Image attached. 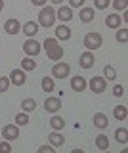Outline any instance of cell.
I'll return each mask as SVG.
<instances>
[{
  "mask_svg": "<svg viewBox=\"0 0 128 153\" xmlns=\"http://www.w3.org/2000/svg\"><path fill=\"white\" fill-rule=\"evenodd\" d=\"M113 115H115L117 121H124V119L128 117V109L124 107V105H117V107L113 109Z\"/></svg>",
  "mask_w": 128,
  "mask_h": 153,
  "instance_id": "cell-20",
  "label": "cell"
},
{
  "mask_svg": "<svg viewBox=\"0 0 128 153\" xmlns=\"http://www.w3.org/2000/svg\"><path fill=\"white\" fill-rule=\"evenodd\" d=\"M105 25L109 29H118L121 27V16L118 13H111V16L105 17Z\"/></svg>",
  "mask_w": 128,
  "mask_h": 153,
  "instance_id": "cell-17",
  "label": "cell"
},
{
  "mask_svg": "<svg viewBox=\"0 0 128 153\" xmlns=\"http://www.w3.org/2000/svg\"><path fill=\"white\" fill-rule=\"evenodd\" d=\"M113 94H115V96H117V98H121V96H122V94H124V88H122V86H121V84H117V86H115V88H113Z\"/></svg>",
  "mask_w": 128,
  "mask_h": 153,
  "instance_id": "cell-37",
  "label": "cell"
},
{
  "mask_svg": "<svg viewBox=\"0 0 128 153\" xmlns=\"http://www.w3.org/2000/svg\"><path fill=\"white\" fill-rule=\"evenodd\" d=\"M21 69H23V71H35V69H36V61L33 59V57L27 56L25 59H21Z\"/></svg>",
  "mask_w": 128,
  "mask_h": 153,
  "instance_id": "cell-22",
  "label": "cell"
},
{
  "mask_svg": "<svg viewBox=\"0 0 128 153\" xmlns=\"http://www.w3.org/2000/svg\"><path fill=\"white\" fill-rule=\"evenodd\" d=\"M107 124H109V119H107L105 113H96L94 115V126L96 128L103 130V128H107Z\"/></svg>",
  "mask_w": 128,
  "mask_h": 153,
  "instance_id": "cell-13",
  "label": "cell"
},
{
  "mask_svg": "<svg viewBox=\"0 0 128 153\" xmlns=\"http://www.w3.org/2000/svg\"><path fill=\"white\" fill-rule=\"evenodd\" d=\"M103 75H105V76H103L105 80H115V79H117L115 67H113V65H105V67H103Z\"/></svg>",
  "mask_w": 128,
  "mask_h": 153,
  "instance_id": "cell-24",
  "label": "cell"
},
{
  "mask_svg": "<svg viewBox=\"0 0 128 153\" xmlns=\"http://www.w3.org/2000/svg\"><path fill=\"white\" fill-rule=\"evenodd\" d=\"M42 90L44 92H54V79L52 76H44L42 79Z\"/></svg>",
  "mask_w": 128,
  "mask_h": 153,
  "instance_id": "cell-26",
  "label": "cell"
},
{
  "mask_svg": "<svg viewBox=\"0 0 128 153\" xmlns=\"http://www.w3.org/2000/svg\"><path fill=\"white\" fill-rule=\"evenodd\" d=\"M109 4H111L109 0H94V6H96L98 10H105Z\"/></svg>",
  "mask_w": 128,
  "mask_h": 153,
  "instance_id": "cell-33",
  "label": "cell"
},
{
  "mask_svg": "<svg viewBox=\"0 0 128 153\" xmlns=\"http://www.w3.org/2000/svg\"><path fill=\"white\" fill-rule=\"evenodd\" d=\"M59 107H61V100H59V98H54V96H50V98L44 102V109H46L48 113L59 111Z\"/></svg>",
  "mask_w": 128,
  "mask_h": 153,
  "instance_id": "cell-10",
  "label": "cell"
},
{
  "mask_svg": "<svg viewBox=\"0 0 128 153\" xmlns=\"http://www.w3.org/2000/svg\"><path fill=\"white\" fill-rule=\"evenodd\" d=\"M71 6L69 8H82L84 6V0H69Z\"/></svg>",
  "mask_w": 128,
  "mask_h": 153,
  "instance_id": "cell-35",
  "label": "cell"
},
{
  "mask_svg": "<svg viewBox=\"0 0 128 153\" xmlns=\"http://www.w3.org/2000/svg\"><path fill=\"white\" fill-rule=\"evenodd\" d=\"M59 42H58V38H46L44 40V50L48 52V50H52V48H55Z\"/></svg>",
  "mask_w": 128,
  "mask_h": 153,
  "instance_id": "cell-30",
  "label": "cell"
},
{
  "mask_svg": "<svg viewBox=\"0 0 128 153\" xmlns=\"http://www.w3.org/2000/svg\"><path fill=\"white\" fill-rule=\"evenodd\" d=\"M50 2H52V4H58V6H59V4L63 2V0H50Z\"/></svg>",
  "mask_w": 128,
  "mask_h": 153,
  "instance_id": "cell-39",
  "label": "cell"
},
{
  "mask_svg": "<svg viewBox=\"0 0 128 153\" xmlns=\"http://www.w3.org/2000/svg\"><path fill=\"white\" fill-rule=\"evenodd\" d=\"M25 80H27V76H25V71H23V69H13L12 71L10 82L13 86H23V84H25Z\"/></svg>",
  "mask_w": 128,
  "mask_h": 153,
  "instance_id": "cell-8",
  "label": "cell"
},
{
  "mask_svg": "<svg viewBox=\"0 0 128 153\" xmlns=\"http://www.w3.org/2000/svg\"><path fill=\"white\" fill-rule=\"evenodd\" d=\"M23 50H25V54L29 56V57H35V56H38V54H40L42 48H40V44H38L36 40H33V38L29 40V38H27V42L23 44Z\"/></svg>",
  "mask_w": 128,
  "mask_h": 153,
  "instance_id": "cell-6",
  "label": "cell"
},
{
  "mask_svg": "<svg viewBox=\"0 0 128 153\" xmlns=\"http://www.w3.org/2000/svg\"><path fill=\"white\" fill-rule=\"evenodd\" d=\"M0 151H6V153H10V151H12V143L8 142V140L0 142Z\"/></svg>",
  "mask_w": 128,
  "mask_h": 153,
  "instance_id": "cell-34",
  "label": "cell"
},
{
  "mask_svg": "<svg viewBox=\"0 0 128 153\" xmlns=\"http://www.w3.org/2000/svg\"><path fill=\"white\" fill-rule=\"evenodd\" d=\"M117 40H118V42H122V44H126V40H128L126 29H121V27H118V31H117Z\"/></svg>",
  "mask_w": 128,
  "mask_h": 153,
  "instance_id": "cell-32",
  "label": "cell"
},
{
  "mask_svg": "<svg viewBox=\"0 0 128 153\" xmlns=\"http://www.w3.org/2000/svg\"><path fill=\"white\" fill-rule=\"evenodd\" d=\"M31 2L35 4V6H40V8H42V6H44L46 2H48V0H31Z\"/></svg>",
  "mask_w": 128,
  "mask_h": 153,
  "instance_id": "cell-38",
  "label": "cell"
},
{
  "mask_svg": "<svg viewBox=\"0 0 128 153\" xmlns=\"http://www.w3.org/2000/svg\"><path fill=\"white\" fill-rule=\"evenodd\" d=\"M78 61H80V67H82V69H90V67H94V61H96V59H94V54H92V52L86 50L82 56L78 57Z\"/></svg>",
  "mask_w": 128,
  "mask_h": 153,
  "instance_id": "cell-11",
  "label": "cell"
},
{
  "mask_svg": "<svg viewBox=\"0 0 128 153\" xmlns=\"http://www.w3.org/2000/svg\"><path fill=\"white\" fill-rule=\"evenodd\" d=\"M21 31L27 35V38H29V36L33 38V36L36 35V33H38V23H35V21H27L25 25L21 27Z\"/></svg>",
  "mask_w": 128,
  "mask_h": 153,
  "instance_id": "cell-14",
  "label": "cell"
},
{
  "mask_svg": "<svg viewBox=\"0 0 128 153\" xmlns=\"http://www.w3.org/2000/svg\"><path fill=\"white\" fill-rule=\"evenodd\" d=\"M21 109H23L25 113H33V111L36 109V102H35L33 98H27V100H23V102H21Z\"/></svg>",
  "mask_w": 128,
  "mask_h": 153,
  "instance_id": "cell-21",
  "label": "cell"
},
{
  "mask_svg": "<svg viewBox=\"0 0 128 153\" xmlns=\"http://www.w3.org/2000/svg\"><path fill=\"white\" fill-rule=\"evenodd\" d=\"M46 56H48L52 61H59L61 57H63V48H61V46L58 44L55 48H52V50H48V52H46Z\"/></svg>",
  "mask_w": 128,
  "mask_h": 153,
  "instance_id": "cell-18",
  "label": "cell"
},
{
  "mask_svg": "<svg viewBox=\"0 0 128 153\" xmlns=\"http://www.w3.org/2000/svg\"><path fill=\"white\" fill-rule=\"evenodd\" d=\"M55 17H59V21H71L73 19V10L69 6H59V10L55 12Z\"/></svg>",
  "mask_w": 128,
  "mask_h": 153,
  "instance_id": "cell-12",
  "label": "cell"
},
{
  "mask_svg": "<svg viewBox=\"0 0 128 153\" xmlns=\"http://www.w3.org/2000/svg\"><path fill=\"white\" fill-rule=\"evenodd\" d=\"M69 73H71V67L65 61H59V63L52 67V76H55V79H67Z\"/></svg>",
  "mask_w": 128,
  "mask_h": 153,
  "instance_id": "cell-3",
  "label": "cell"
},
{
  "mask_svg": "<svg viewBox=\"0 0 128 153\" xmlns=\"http://www.w3.org/2000/svg\"><path fill=\"white\" fill-rule=\"evenodd\" d=\"M48 140H50V143H52L54 147H61V146L65 143V138L61 136V132H58V130H55V132H52L50 136H48Z\"/></svg>",
  "mask_w": 128,
  "mask_h": 153,
  "instance_id": "cell-16",
  "label": "cell"
},
{
  "mask_svg": "<svg viewBox=\"0 0 128 153\" xmlns=\"http://www.w3.org/2000/svg\"><path fill=\"white\" fill-rule=\"evenodd\" d=\"M101 44H103V36L99 35V33H88V35L84 36V46H86L90 52L98 50Z\"/></svg>",
  "mask_w": 128,
  "mask_h": 153,
  "instance_id": "cell-2",
  "label": "cell"
},
{
  "mask_svg": "<svg viewBox=\"0 0 128 153\" xmlns=\"http://www.w3.org/2000/svg\"><path fill=\"white\" fill-rule=\"evenodd\" d=\"M10 79H8V76H0V94L2 92H6L8 88H10Z\"/></svg>",
  "mask_w": 128,
  "mask_h": 153,
  "instance_id": "cell-31",
  "label": "cell"
},
{
  "mask_svg": "<svg viewBox=\"0 0 128 153\" xmlns=\"http://www.w3.org/2000/svg\"><path fill=\"white\" fill-rule=\"evenodd\" d=\"M113 8L115 10H118V12H124V10L128 8V0H113Z\"/></svg>",
  "mask_w": 128,
  "mask_h": 153,
  "instance_id": "cell-29",
  "label": "cell"
},
{
  "mask_svg": "<svg viewBox=\"0 0 128 153\" xmlns=\"http://www.w3.org/2000/svg\"><path fill=\"white\" fill-rule=\"evenodd\" d=\"M4 10V0H0V12Z\"/></svg>",
  "mask_w": 128,
  "mask_h": 153,
  "instance_id": "cell-40",
  "label": "cell"
},
{
  "mask_svg": "<svg viewBox=\"0 0 128 153\" xmlns=\"http://www.w3.org/2000/svg\"><path fill=\"white\" fill-rule=\"evenodd\" d=\"M80 21H82V23L94 21V10L92 8H82V10H80Z\"/></svg>",
  "mask_w": 128,
  "mask_h": 153,
  "instance_id": "cell-19",
  "label": "cell"
},
{
  "mask_svg": "<svg viewBox=\"0 0 128 153\" xmlns=\"http://www.w3.org/2000/svg\"><path fill=\"white\" fill-rule=\"evenodd\" d=\"M38 153H54V146H40Z\"/></svg>",
  "mask_w": 128,
  "mask_h": 153,
  "instance_id": "cell-36",
  "label": "cell"
},
{
  "mask_svg": "<svg viewBox=\"0 0 128 153\" xmlns=\"http://www.w3.org/2000/svg\"><path fill=\"white\" fill-rule=\"evenodd\" d=\"M105 88H107V80L103 79V76H94V79H90V90H92L94 94L105 92Z\"/></svg>",
  "mask_w": 128,
  "mask_h": 153,
  "instance_id": "cell-5",
  "label": "cell"
},
{
  "mask_svg": "<svg viewBox=\"0 0 128 153\" xmlns=\"http://www.w3.org/2000/svg\"><path fill=\"white\" fill-rule=\"evenodd\" d=\"M86 86H88V82H86V79H84V76H78V75L71 76V88H73L75 92H84V90H86Z\"/></svg>",
  "mask_w": 128,
  "mask_h": 153,
  "instance_id": "cell-9",
  "label": "cell"
},
{
  "mask_svg": "<svg viewBox=\"0 0 128 153\" xmlns=\"http://www.w3.org/2000/svg\"><path fill=\"white\" fill-rule=\"evenodd\" d=\"M2 138L8 142H13L19 138V126L17 124H6V126L2 128Z\"/></svg>",
  "mask_w": 128,
  "mask_h": 153,
  "instance_id": "cell-4",
  "label": "cell"
},
{
  "mask_svg": "<svg viewBox=\"0 0 128 153\" xmlns=\"http://www.w3.org/2000/svg\"><path fill=\"white\" fill-rule=\"evenodd\" d=\"M16 124H17V126H23V124H29V115H27L25 111L17 113V115H16Z\"/></svg>",
  "mask_w": 128,
  "mask_h": 153,
  "instance_id": "cell-27",
  "label": "cell"
},
{
  "mask_svg": "<svg viewBox=\"0 0 128 153\" xmlns=\"http://www.w3.org/2000/svg\"><path fill=\"white\" fill-rule=\"evenodd\" d=\"M50 124H52V128H54V130H61V128L65 126V121L61 117H52L50 119Z\"/></svg>",
  "mask_w": 128,
  "mask_h": 153,
  "instance_id": "cell-28",
  "label": "cell"
},
{
  "mask_svg": "<svg viewBox=\"0 0 128 153\" xmlns=\"http://www.w3.org/2000/svg\"><path fill=\"white\" fill-rule=\"evenodd\" d=\"M128 132H126V128H117L115 130V138H117V142L118 143H122V146H124V143L128 142Z\"/></svg>",
  "mask_w": 128,
  "mask_h": 153,
  "instance_id": "cell-25",
  "label": "cell"
},
{
  "mask_svg": "<svg viewBox=\"0 0 128 153\" xmlns=\"http://www.w3.org/2000/svg\"><path fill=\"white\" fill-rule=\"evenodd\" d=\"M55 10L52 8V6H42V10L38 12V25L40 27H44V29H48L52 27L55 23Z\"/></svg>",
  "mask_w": 128,
  "mask_h": 153,
  "instance_id": "cell-1",
  "label": "cell"
},
{
  "mask_svg": "<svg viewBox=\"0 0 128 153\" xmlns=\"http://www.w3.org/2000/svg\"><path fill=\"white\" fill-rule=\"evenodd\" d=\"M96 147H98V149H101V151H105L107 147H109V140H107V136H103V134L96 136Z\"/></svg>",
  "mask_w": 128,
  "mask_h": 153,
  "instance_id": "cell-23",
  "label": "cell"
},
{
  "mask_svg": "<svg viewBox=\"0 0 128 153\" xmlns=\"http://www.w3.org/2000/svg\"><path fill=\"white\" fill-rule=\"evenodd\" d=\"M4 31H6L8 35H17V33L21 31V23L17 21L16 17H10V19H6V23H4Z\"/></svg>",
  "mask_w": 128,
  "mask_h": 153,
  "instance_id": "cell-7",
  "label": "cell"
},
{
  "mask_svg": "<svg viewBox=\"0 0 128 153\" xmlns=\"http://www.w3.org/2000/svg\"><path fill=\"white\" fill-rule=\"evenodd\" d=\"M55 38H58V40H69L71 38V29L67 25H59L55 29Z\"/></svg>",
  "mask_w": 128,
  "mask_h": 153,
  "instance_id": "cell-15",
  "label": "cell"
}]
</instances>
